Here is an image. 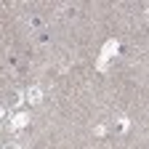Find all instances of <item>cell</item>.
Masks as SVG:
<instances>
[{
	"label": "cell",
	"mask_w": 149,
	"mask_h": 149,
	"mask_svg": "<svg viewBox=\"0 0 149 149\" xmlns=\"http://www.w3.org/2000/svg\"><path fill=\"white\" fill-rule=\"evenodd\" d=\"M29 27L40 29V27H43V19H40V16H32V19H29Z\"/></svg>",
	"instance_id": "cell-1"
},
{
	"label": "cell",
	"mask_w": 149,
	"mask_h": 149,
	"mask_svg": "<svg viewBox=\"0 0 149 149\" xmlns=\"http://www.w3.org/2000/svg\"><path fill=\"white\" fill-rule=\"evenodd\" d=\"M27 96H29V101H40V91H37V88H29Z\"/></svg>",
	"instance_id": "cell-2"
},
{
	"label": "cell",
	"mask_w": 149,
	"mask_h": 149,
	"mask_svg": "<svg viewBox=\"0 0 149 149\" xmlns=\"http://www.w3.org/2000/svg\"><path fill=\"white\" fill-rule=\"evenodd\" d=\"M8 101H11V107H16V104H19V93H11V99H8Z\"/></svg>",
	"instance_id": "cell-3"
},
{
	"label": "cell",
	"mask_w": 149,
	"mask_h": 149,
	"mask_svg": "<svg viewBox=\"0 0 149 149\" xmlns=\"http://www.w3.org/2000/svg\"><path fill=\"white\" fill-rule=\"evenodd\" d=\"M8 149H16V146H8Z\"/></svg>",
	"instance_id": "cell-4"
}]
</instances>
